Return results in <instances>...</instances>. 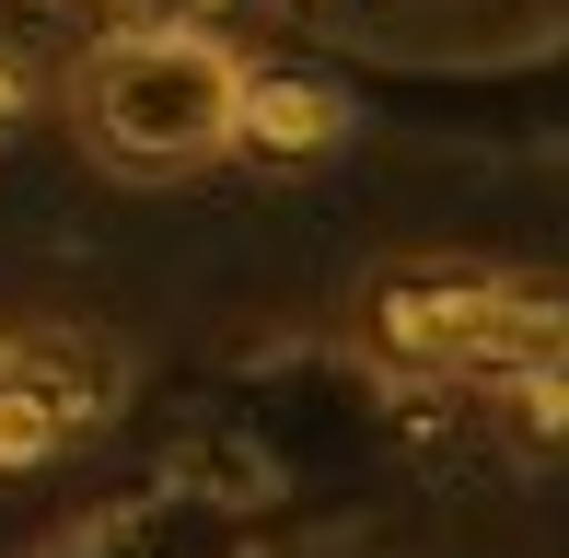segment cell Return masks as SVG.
I'll list each match as a JSON object with an SVG mask.
<instances>
[{"label":"cell","mask_w":569,"mask_h":558,"mask_svg":"<svg viewBox=\"0 0 569 558\" xmlns=\"http://www.w3.org/2000/svg\"><path fill=\"white\" fill-rule=\"evenodd\" d=\"M232 106H244V47L221 23H106L70 47L59 117L106 175H198L232 151Z\"/></svg>","instance_id":"cell-1"},{"label":"cell","mask_w":569,"mask_h":558,"mask_svg":"<svg viewBox=\"0 0 569 558\" xmlns=\"http://www.w3.org/2000/svg\"><path fill=\"white\" fill-rule=\"evenodd\" d=\"M360 326H372L396 361L419 372H477V385H511V372L569 361V279L535 268H477V257H407L360 291Z\"/></svg>","instance_id":"cell-2"},{"label":"cell","mask_w":569,"mask_h":558,"mask_svg":"<svg viewBox=\"0 0 569 558\" xmlns=\"http://www.w3.org/2000/svg\"><path fill=\"white\" fill-rule=\"evenodd\" d=\"M93 408H106V396H93V349L0 338V477H36L47 454H70Z\"/></svg>","instance_id":"cell-3"},{"label":"cell","mask_w":569,"mask_h":558,"mask_svg":"<svg viewBox=\"0 0 569 558\" xmlns=\"http://www.w3.org/2000/svg\"><path fill=\"white\" fill-rule=\"evenodd\" d=\"M349 140V93L326 70H256L244 59V106H232V151L256 163H315V151Z\"/></svg>","instance_id":"cell-4"},{"label":"cell","mask_w":569,"mask_h":558,"mask_svg":"<svg viewBox=\"0 0 569 558\" xmlns=\"http://www.w3.org/2000/svg\"><path fill=\"white\" fill-rule=\"evenodd\" d=\"M47 106V82H36V70H23L12 59V47H0V129H23V117H36Z\"/></svg>","instance_id":"cell-5"},{"label":"cell","mask_w":569,"mask_h":558,"mask_svg":"<svg viewBox=\"0 0 569 558\" xmlns=\"http://www.w3.org/2000/svg\"><path fill=\"white\" fill-rule=\"evenodd\" d=\"M151 12H174V23H232V12H268V0H151Z\"/></svg>","instance_id":"cell-6"}]
</instances>
